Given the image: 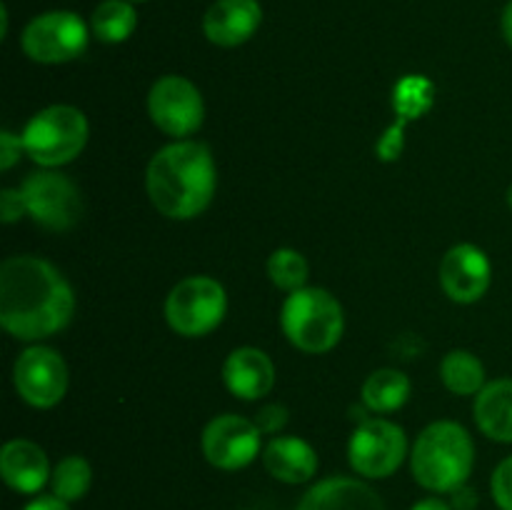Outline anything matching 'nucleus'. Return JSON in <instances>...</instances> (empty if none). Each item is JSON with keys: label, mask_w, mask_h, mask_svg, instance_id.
I'll return each mask as SVG.
<instances>
[{"label": "nucleus", "mask_w": 512, "mask_h": 510, "mask_svg": "<svg viewBox=\"0 0 512 510\" xmlns=\"http://www.w3.org/2000/svg\"><path fill=\"white\" fill-rule=\"evenodd\" d=\"M410 510H453V508L440 498H425L420 500V503H415Z\"/></svg>", "instance_id": "nucleus-33"}, {"label": "nucleus", "mask_w": 512, "mask_h": 510, "mask_svg": "<svg viewBox=\"0 0 512 510\" xmlns=\"http://www.w3.org/2000/svg\"><path fill=\"white\" fill-rule=\"evenodd\" d=\"M88 25L70 10H50L30 20L23 30L25 55L35 63L58 65L80 58L88 48Z\"/></svg>", "instance_id": "nucleus-7"}, {"label": "nucleus", "mask_w": 512, "mask_h": 510, "mask_svg": "<svg viewBox=\"0 0 512 510\" xmlns=\"http://www.w3.org/2000/svg\"><path fill=\"white\" fill-rule=\"evenodd\" d=\"M490 490H493V500L500 510H512V455L495 468Z\"/></svg>", "instance_id": "nucleus-26"}, {"label": "nucleus", "mask_w": 512, "mask_h": 510, "mask_svg": "<svg viewBox=\"0 0 512 510\" xmlns=\"http://www.w3.org/2000/svg\"><path fill=\"white\" fill-rule=\"evenodd\" d=\"M148 113L155 128L170 138L185 140L203 125L205 103L195 83L183 75L155 80L148 93Z\"/></svg>", "instance_id": "nucleus-10"}, {"label": "nucleus", "mask_w": 512, "mask_h": 510, "mask_svg": "<svg viewBox=\"0 0 512 510\" xmlns=\"http://www.w3.org/2000/svg\"><path fill=\"white\" fill-rule=\"evenodd\" d=\"M263 465L280 483L300 485L318 473V453L303 438L280 435L265 445Z\"/></svg>", "instance_id": "nucleus-19"}, {"label": "nucleus", "mask_w": 512, "mask_h": 510, "mask_svg": "<svg viewBox=\"0 0 512 510\" xmlns=\"http://www.w3.org/2000/svg\"><path fill=\"white\" fill-rule=\"evenodd\" d=\"M13 383L20 398L33 408H53L68 393V365L58 350L30 345L13 365Z\"/></svg>", "instance_id": "nucleus-11"}, {"label": "nucleus", "mask_w": 512, "mask_h": 510, "mask_svg": "<svg viewBox=\"0 0 512 510\" xmlns=\"http://www.w3.org/2000/svg\"><path fill=\"white\" fill-rule=\"evenodd\" d=\"M440 380L455 395H478L485 388V365L470 350H450L440 363Z\"/></svg>", "instance_id": "nucleus-22"}, {"label": "nucleus", "mask_w": 512, "mask_h": 510, "mask_svg": "<svg viewBox=\"0 0 512 510\" xmlns=\"http://www.w3.org/2000/svg\"><path fill=\"white\" fill-rule=\"evenodd\" d=\"M475 423L498 443H512V378H500L485 383L475 395Z\"/></svg>", "instance_id": "nucleus-20"}, {"label": "nucleus", "mask_w": 512, "mask_h": 510, "mask_svg": "<svg viewBox=\"0 0 512 510\" xmlns=\"http://www.w3.org/2000/svg\"><path fill=\"white\" fill-rule=\"evenodd\" d=\"M268 275L270 280H273L275 288L295 293V290L305 288V280H308L310 275V265L298 250L278 248L268 258Z\"/></svg>", "instance_id": "nucleus-25"}, {"label": "nucleus", "mask_w": 512, "mask_h": 510, "mask_svg": "<svg viewBox=\"0 0 512 510\" xmlns=\"http://www.w3.org/2000/svg\"><path fill=\"white\" fill-rule=\"evenodd\" d=\"M500 30H503L505 43L512 48V0L503 8V15H500Z\"/></svg>", "instance_id": "nucleus-32"}, {"label": "nucleus", "mask_w": 512, "mask_h": 510, "mask_svg": "<svg viewBox=\"0 0 512 510\" xmlns=\"http://www.w3.org/2000/svg\"><path fill=\"white\" fill-rule=\"evenodd\" d=\"M410 390L413 385H410L408 375L393 368H380L365 378L360 398H363L365 408L373 413H393L408 403Z\"/></svg>", "instance_id": "nucleus-21"}, {"label": "nucleus", "mask_w": 512, "mask_h": 510, "mask_svg": "<svg viewBox=\"0 0 512 510\" xmlns=\"http://www.w3.org/2000/svg\"><path fill=\"white\" fill-rule=\"evenodd\" d=\"M130 3H145V0H130Z\"/></svg>", "instance_id": "nucleus-35"}, {"label": "nucleus", "mask_w": 512, "mask_h": 510, "mask_svg": "<svg viewBox=\"0 0 512 510\" xmlns=\"http://www.w3.org/2000/svg\"><path fill=\"white\" fill-rule=\"evenodd\" d=\"M435 103V83L425 75H405L393 90L395 123L385 130L383 138L375 145V153L385 163H393L403 155V135L413 120L423 118Z\"/></svg>", "instance_id": "nucleus-14"}, {"label": "nucleus", "mask_w": 512, "mask_h": 510, "mask_svg": "<svg viewBox=\"0 0 512 510\" xmlns=\"http://www.w3.org/2000/svg\"><path fill=\"white\" fill-rule=\"evenodd\" d=\"M490 280H493V265L478 245H453L440 260V285L453 303H478L488 293Z\"/></svg>", "instance_id": "nucleus-13"}, {"label": "nucleus", "mask_w": 512, "mask_h": 510, "mask_svg": "<svg viewBox=\"0 0 512 510\" xmlns=\"http://www.w3.org/2000/svg\"><path fill=\"white\" fill-rule=\"evenodd\" d=\"M260 428L255 420L225 413L210 420L203 430V455L213 468L240 470L248 468L260 453Z\"/></svg>", "instance_id": "nucleus-12"}, {"label": "nucleus", "mask_w": 512, "mask_h": 510, "mask_svg": "<svg viewBox=\"0 0 512 510\" xmlns=\"http://www.w3.org/2000/svg\"><path fill=\"white\" fill-rule=\"evenodd\" d=\"M93 483V470L90 463L80 455H68L60 460L50 475V488H53L55 498L65 500V503H75L83 498Z\"/></svg>", "instance_id": "nucleus-24"}, {"label": "nucleus", "mask_w": 512, "mask_h": 510, "mask_svg": "<svg viewBox=\"0 0 512 510\" xmlns=\"http://www.w3.org/2000/svg\"><path fill=\"white\" fill-rule=\"evenodd\" d=\"M505 198H508V205H510V210H512V185L508 188V195H505Z\"/></svg>", "instance_id": "nucleus-34"}, {"label": "nucleus", "mask_w": 512, "mask_h": 510, "mask_svg": "<svg viewBox=\"0 0 512 510\" xmlns=\"http://www.w3.org/2000/svg\"><path fill=\"white\" fill-rule=\"evenodd\" d=\"M295 510H385V505L383 498L363 480L335 475L313 485Z\"/></svg>", "instance_id": "nucleus-18"}, {"label": "nucleus", "mask_w": 512, "mask_h": 510, "mask_svg": "<svg viewBox=\"0 0 512 510\" xmlns=\"http://www.w3.org/2000/svg\"><path fill=\"white\" fill-rule=\"evenodd\" d=\"M408 455V438L398 423L365 418L348 443V458L355 473L365 478H390Z\"/></svg>", "instance_id": "nucleus-9"}, {"label": "nucleus", "mask_w": 512, "mask_h": 510, "mask_svg": "<svg viewBox=\"0 0 512 510\" xmlns=\"http://www.w3.org/2000/svg\"><path fill=\"white\" fill-rule=\"evenodd\" d=\"M475 465V445L468 430L453 420L430 423L410 453L413 478L433 493H453L468 483Z\"/></svg>", "instance_id": "nucleus-3"}, {"label": "nucleus", "mask_w": 512, "mask_h": 510, "mask_svg": "<svg viewBox=\"0 0 512 510\" xmlns=\"http://www.w3.org/2000/svg\"><path fill=\"white\" fill-rule=\"evenodd\" d=\"M228 295L210 275H190L180 280L165 300V320L183 338H203L225 318Z\"/></svg>", "instance_id": "nucleus-6"}, {"label": "nucleus", "mask_w": 512, "mask_h": 510, "mask_svg": "<svg viewBox=\"0 0 512 510\" xmlns=\"http://www.w3.org/2000/svg\"><path fill=\"white\" fill-rule=\"evenodd\" d=\"M263 23L258 0H215L203 18V33L218 48H238L248 43Z\"/></svg>", "instance_id": "nucleus-15"}, {"label": "nucleus", "mask_w": 512, "mask_h": 510, "mask_svg": "<svg viewBox=\"0 0 512 510\" xmlns=\"http://www.w3.org/2000/svg\"><path fill=\"white\" fill-rule=\"evenodd\" d=\"M223 383L238 400H260L273 390L275 365L258 348H235L223 363Z\"/></svg>", "instance_id": "nucleus-16"}, {"label": "nucleus", "mask_w": 512, "mask_h": 510, "mask_svg": "<svg viewBox=\"0 0 512 510\" xmlns=\"http://www.w3.org/2000/svg\"><path fill=\"white\" fill-rule=\"evenodd\" d=\"M0 475L10 490L23 495H33L50 480L48 455L38 443L25 438L8 440L0 450Z\"/></svg>", "instance_id": "nucleus-17"}, {"label": "nucleus", "mask_w": 512, "mask_h": 510, "mask_svg": "<svg viewBox=\"0 0 512 510\" xmlns=\"http://www.w3.org/2000/svg\"><path fill=\"white\" fill-rule=\"evenodd\" d=\"M255 425H258L260 433L263 435L280 433V430L288 425V408H285V405H278V403L263 405L258 413V418H255Z\"/></svg>", "instance_id": "nucleus-27"}, {"label": "nucleus", "mask_w": 512, "mask_h": 510, "mask_svg": "<svg viewBox=\"0 0 512 510\" xmlns=\"http://www.w3.org/2000/svg\"><path fill=\"white\" fill-rule=\"evenodd\" d=\"M20 153H25L20 135H13L8 133V130H3V135H0V168L3 170L13 168V165L20 160Z\"/></svg>", "instance_id": "nucleus-29"}, {"label": "nucleus", "mask_w": 512, "mask_h": 510, "mask_svg": "<svg viewBox=\"0 0 512 510\" xmlns=\"http://www.w3.org/2000/svg\"><path fill=\"white\" fill-rule=\"evenodd\" d=\"M453 505L455 510H473L475 505H478V495H475L473 488H468V485H460L458 490H453Z\"/></svg>", "instance_id": "nucleus-30"}, {"label": "nucleus", "mask_w": 512, "mask_h": 510, "mask_svg": "<svg viewBox=\"0 0 512 510\" xmlns=\"http://www.w3.org/2000/svg\"><path fill=\"white\" fill-rule=\"evenodd\" d=\"M215 185V158L198 140H178L160 148L145 173L150 203L170 220H190L205 213L213 203Z\"/></svg>", "instance_id": "nucleus-2"}, {"label": "nucleus", "mask_w": 512, "mask_h": 510, "mask_svg": "<svg viewBox=\"0 0 512 510\" xmlns=\"http://www.w3.org/2000/svg\"><path fill=\"white\" fill-rule=\"evenodd\" d=\"M28 213L25 210V200H23V193L18 190H10L5 188L3 193H0V215H3L5 223H15V220H20L23 215Z\"/></svg>", "instance_id": "nucleus-28"}, {"label": "nucleus", "mask_w": 512, "mask_h": 510, "mask_svg": "<svg viewBox=\"0 0 512 510\" xmlns=\"http://www.w3.org/2000/svg\"><path fill=\"white\" fill-rule=\"evenodd\" d=\"M88 120L73 105H48L28 120L20 133L23 150L40 168H58L83 153L88 143Z\"/></svg>", "instance_id": "nucleus-5"}, {"label": "nucleus", "mask_w": 512, "mask_h": 510, "mask_svg": "<svg viewBox=\"0 0 512 510\" xmlns=\"http://www.w3.org/2000/svg\"><path fill=\"white\" fill-rule=\"evenodd\" d=\"M280 328L285 338L303 353H328L343 338V305L325 288H300L285 298Z\"/></svg>", "instance_id": "nucleus-4"}, {"label": "nucleus", "mask_w": 512, "mask_h": 510, "mask_svg": "<svg viewBox=\"0 0 512 510\" xmlns=\"http://www.w3.org/2000/svg\"><path fill=\"white\" fill-rule=\"evenodd\" d=\"M138 28V13L130 0H103L93 10L90 30L103 43H123Z\"/></svg>", "instance_id": "nucleus-23"}, {"label": "nucleus", "mask_w": 512, "mask_h": 510, "mask_svg": "<svg viewBox=\"0 0 512 510\" xmlns=\"http://www.w3.org/2000/svg\"><path fill=\"white\" fill-rule=\"evenodd\" d=\"M20 193L30 218L45 230L63 233L83 218V198L68 175L38 170L23 180Z\"/></svg>", "instance_id": "nucleus-8"}, {"label": "nucleus", "mask_w": 512, "mask_h": 510, "mask_svg": "<svg viewBox=\"0 0 512 510\" xmlns=\"http://www.w3.org/2000/svg\"><path fill=\"white\" fill-rule=\"evenodd\" d=\"M23 510H70V505L55 495H40V498L30 500Z\"/></svg>", "instance_id": "nucleus-31"}, {"label": "nucleus", "mask_w": 512, "mask_h": 510, "mask_svg": "<svg viewBox=\"0 0 512 510\" xmlns=\"http://www.w3.org/2000/svg\"><path fill=\"white\" fill-rule=\"evenodd\" d=\"M75 293L65 275L38 255L0 265V325L18 340H43L68 328Z\"/></svg>", "instance_id": "nucleus-1"}]
</instances>
